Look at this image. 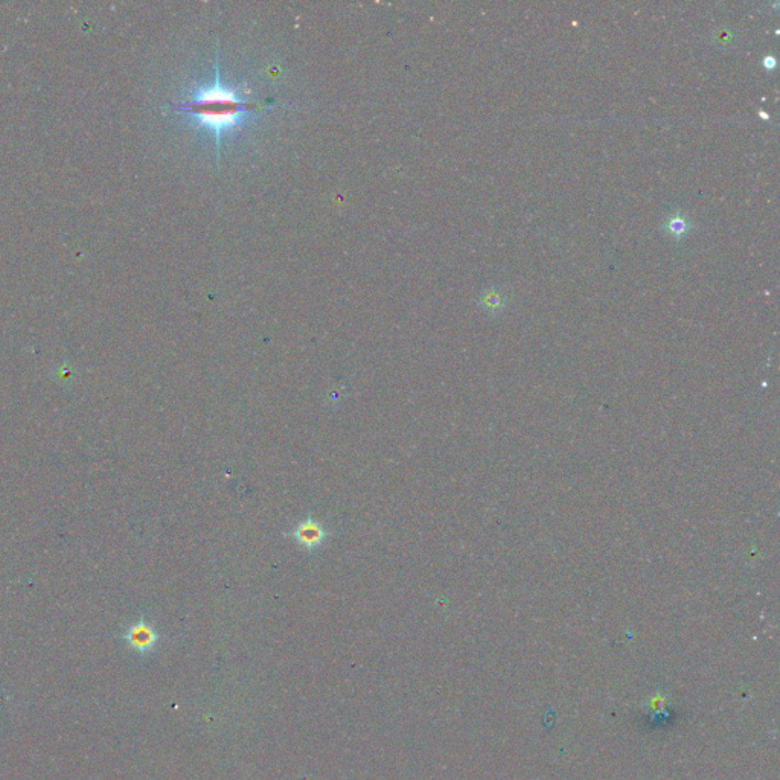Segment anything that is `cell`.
<instances>
[{
    "mask_svg": "<svg viewBox=\"0 0 780 780\" xmlns=\"http://www.w3.org/2000/svg\"><path fill=\"white\" fill-rule=\"evenodd\" d=\"M261 108V104L246 98L238 87L222 83L218 63H215L214 79L196 86L183 103L177 106L179 113L186 115L192 125L214 139L217 153L222 139L239 131Z\"/></svg>",
    "mask_w": 780,
    "mask_h": 780,
    "instance_id": "cell-1",
    "label": "cell"
},
{
    "mask_svg": "<svg viewBox=\"0 0 780 780\" xmlns=\"http://www.w3.org/2000/svg\"><path fill=\"white\" fill-rule=\"evenodd\" d=\"M123 637L131 650L142 655L149 654L153 651L160 639V635L154 630V626L149 625L145 619H142V617L137 622L131 623L127 628V631L124 633Z\"/></svg>",
    "mask_w": 780,
    "mask_h": 780,
    "instance_id": "cell-2",
    "label": "cell"
},
{
    "mask_svg": "<svg viewBox=\"0 0 780 780\" xmlns=\"http://www.w3.org/2000/svg\"><path fill=\"white\" fill-rule=\"evenodd\" d=\"M291 535L300 546L307 547V549H316V547L325 541L327 531L319 521L307 519L296 526V529L291 532Z\"/></svg>",
    "mask_w": 780,
    "mask_h": 780,
    "instance_id": "cell-3",
    "label": "cell"
},
{
    "mask_svg": "<svg viewBox=\"0 0 780 780\" xmlns=\"http://www.w3.org/2000/svg\"><path fill=\"white\" fill-rule=\"evenodd\" d=\"M691 227H692L691 221H689L680 210L674 212L669 218L665 220V225H663V229L667 232V234H671L677 239L686 237L687 232L691 230Z\"/></svg>",
    "mask_w": 780,
    "mask_h": 780,
    "instance_id": "cell-4",
    "label": "cell"
},
{
    "mask_svg": "<svg viewBox=\"0 0 780 780\" xmlns=\"http://www.w3.org/2000/svg\"><path fill=\"white\" fill-rule=\"evenodd\" d=\"M503 296L499 291H486L483 295V305L488 310H500L503 307Z\"/></svg>",
    "mask_w": 780,
    "mask_h": 780,
    "instance_id": "cell-5",
    "label": "cell"
}]
</instances>
